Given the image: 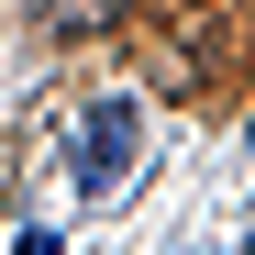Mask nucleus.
Returning a JSON list of instances; mask_svg holds the SVG:
<instances>
[{"instance_id":"f257e3e1","label":"nucleus","mask_w":255,"mask_h":255,"mask_svg":"<svg viewBox=\"0 0 255 255\" xmlns=\"http://www.w3.org/2000/svg\"><path fill=\"white\" fill-rule=\"evenodd\" d=\"M133 155H144V111H133V100H89V111H78L67 189H78V200H111L122 178H133Z\"/></svg>"},{"instance_id":"f03ea898","label":"nucleus","mask_w":255,"mask_h":255,"mask_svg":"<svg viewBox=\"0 0 255 255\" xmlns=\"http://www.w3.org/2000/svg\"><path fill=\"white\" fill-rule=\"evenodd\" d=\"M33 11H45V22H56V33H100V22H111V11H122V0H33Z\"/></svg>"},{"instance_id":"7ed1b4c3","label":"nucleus","mask_w":255,"mask_h":255,"mask_svg":"<svg viewBox=\"0 0 255 255\" xmlns=\"http://www.w3.org/2000/svg\"><path fill=\"white\" fill-rule=\"evenodd\" d=\"M244 255H255V233H244Z\"/></svg>"}]
</instances>
